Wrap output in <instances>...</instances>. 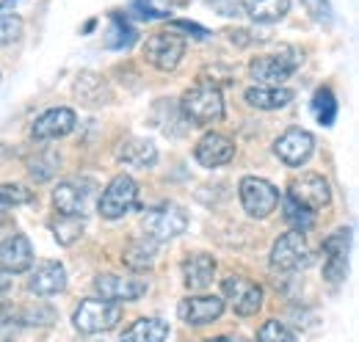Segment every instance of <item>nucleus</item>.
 I'll use <instances>...</instances> for the list:
<instances>
[{"label": "nucleus", "instance_id": "nucleus-1", "mask_svg": "<svg viewBox=\"0 0 359 342\" xmlns=\"http://www.w3.org/2000/svg\"><path fill=\"white\" fill-rule=\"evenodd\" d=\"M182 116L194 125H213L224 119V97L219 91V86L199 83L188 88L180 100Z\"/></svg>", "mask_w": 359, "mask_h": 342}, {"label": "nucleus", "instance_id": "nucleus-2", "mask_svg": "<svg viewBox=\"0 0 359 342\" xmlns=\"http://www.w3.org/2000/svg\"><path fill=\"white\" fill-rule=\"evenodd\" d=\"M53 205L61 215H83L97 205V185L89 177H72L55 185L53 191Z\"/></svg>", "mask_w": 359, "mask_h": 342}, {"label": "nucleus", "instance_id": "nucleus-3", "mask_svg": "<svg viewBox=\"0 0 359 342\" xmlns=\"http://www.w3.org/2000/svg\"><path fill=\"white\" fill-rule=\"evenodd\" d=\"M122 320V306L105 299H86L72 315V323L81 334H105Z\"/></svg>", "mask_w": 359, "mask_h": 342}, {"label": "nucleus", "instance_id": "nucleus-4", "mask_svg": "<svg viewBox=\"0 0 359 342\" xmlns=\"http://www.w3.org/2000/svg\"><path fill=\"white\" fill-rule=\"evenodd\" d=\"M135 207H138V185L130 174H116L97 199V213L108 221H119Z\"/></svg>", "mask_w": 359, "mask_h": 342}, {"label": "nucleus", "instance_id": "nucleus-5", "mask_svg": "<svg viewBox=\"0 0 359 342\" xmlns=\"http://www.w3.org/2000/svg\"><path fill=\"white\" fill-rule=\"evenodd\" d=\"M304 61V53L296 50V47H287L282 53H273V55H260L249 64V75L257 81L260 86H282L293 69Z\"/></svg>", "mask_w": 359, "mask_h": 342}, {"label": "nucleus", "instance_id": "nucleus-6", "mask_svg": "<svg viewBox=\"0 0 359 342\" xmlns=\"http://www.w3.org/2000/svg\"><path fill=\"white\" fill-rule=\"evenodd\" d=\"M313 262V252H310V243L304 238V232H285L273 249H271V268L273 271H282V273H293V271H302Z\"/></svg>", "mask_w": 359, "mask_h": 342}, {"label": "nucleus", "instance_id": "nucleus-7", "mask_svg": "<svg viewBox=\"0 0 359 342\" xmlns=\"http://www.w3.org/2000/svg\"><path fill=\"white\" fill-rule=\"evenodd\" d=\"M141 229H144V238L155 243H166L188 229V213L180 205H161L144 215Z\"/></svg>", "mask_w": 359, "mask_h": 342}, {"label": "nucleus", "instance_id": "nucleus-8", "mask_svg": "<svg viewBox=\"0 0 359 342\" xmlns=\"http://www.w3.org/2000/svg\"><path fill=\"white\" fill-rule=\"evenodd\" d=\"M238 193L249 218H269L279 207V191L263 177H243Z\"/></svg>", "mask_w": 359, "mask_h": 342}, {"label": "nucleus", "instance_id": "nucleus-9", "mask_svg": "<svg viewBox=\"0 0 359 342\" xmlns=\"http://www.w3.org/2000/svg\"><path fill=\"white\" fill-rule=\"evenodd\" d=\"M182 55H185V39H182L180 34H172V31H161V34L149 36L147 44H144V58H147V64H152V67L161 69V72L177 69Z\"/></svg>", "mask_w": 359, "mask_h": 342}, {"label": "nucleus", "instance_id": "nucleus-10", "mask_svg": "<svg viewBox=\"0 0 359 342\" xmlns=\"http://www.w3.org/2000/svg\"><path fill=\"white\" fill-rule=\"evenodd\" d=\"M222 290H224V299L232 306V312L241 317H252L263 309V287L246 276H235V273L226 276Z\"/></svg>", "mask_w": 359, "mask_h": 342}, {"label": "nucleus", "instance_id": "nucleus-11", "mask_svg": "<svg viewBox=\"0 0 359 342\" xmlns=\"http://www.w3.org/2000/svg\"><path fill=\"white\" fill-rule=\"evenodd\" d=\"M348 246H351V229H334L323 240V276L334 287L348 273Z\"/></svg>", "mask_w": 359, "mask_h": 342}, {"label": "nucleus", "instance_id": "nucleus-12", "mask_svg": "<svg viewBox=\"0 0 359 342\" xmlns=\"http://www.w3.org/2000/svg\"><path fill=\"white\" fill-rule=\"evenodd\" d=\"M149 290L147 279L141 276H119V273H100L94 279V293L105 301H138Z\"/></svg>", "mask_w": 359, "mask_h": 342}, {"label": "nucleus", "instance_id": "nucleus-13", "mask_svg": "<svg viewBox=\"0 0 359 342\" xmlns=\"http://www.w3.org/2000/svg\"><path fill=\"white\" fill-rule=\"evenodd\" d=\"M313 149H315L313 132H307V130H302V128H287L276 138V144H273L276 158H279L285 166H290V169L304 166V163L310 160Z\"/></svg>", "mask_w": 359, "mask_h": 342}, {"label": "nucleus", "instance_id": "nucleus-14", "mask_svg": "<svg viewBox=\"0 0 359 342\" xmlns=\"http://www.w3.org/2000/svg\"><path fill=\"white\" fill-rule=\"evenodd\" d=\"M287 199H293L299 207L315 213V210H323L332 202V191H329V182L320 174H302L299 179L290 182Z\"/></svg>", "mask_w": 359, "mask_h": 342}, {"label": "nucleus", "instance_id": "nucleus-15", "mask_svg": "<svg viewBox=\"0 0 359 342\" xmlns=\"http://www.w3.org/2000/svg\"><path fill=\"white\" fill-rule=\"evenodd\" d=\"M180 320H185L188 326H208L216 323L224 315V299L219 296H191L182 299L177 306Z\"/></svg>", "mask_w": 359, "mask_h": 342}, {"label": "nucleus", "instance_id": "nucleus-16", "mask_svg": "<svg viewBox=\"0 0 359 342\" xmlns=\"http://www.w3.org/2000/svg\"><path fill=\"white\" fill-rule=\"evenodd\" d=\"M194 155H196L199 166H205V169H222V166H226L235 158V144L226 135H222V132H205L199 138Z\"/></svg>", "mask_w": 359, "mask_h": 342}, {"label": "nucleus", "instance_id": "nucleus-17", "mask_svg": "<svg viewBox=\"0 0 359 342\" xmlns=\"http://www.w3.org/2000/svg\"><path fill=\"white\" fill-rule=\"evenodd\" d=\"M78 125V116L72 108H50L42 116H36V122L31 125V135L36 141H50V138H64L67 132H72Z\"/></svg>", "mask_w": 359, "mask_h": 342}, {"label": "nucleus", "instance_id": "nucleus-18", "mask_svg": "<svg viewBox=\"0 0 359 342\" xmlns=\"http://www.w3.org/2000/svg\"><path fill=\"white\" fill-rule=\"evenodd\" d=\"M34 265V246L25 235H11L0 243V271L3 273H25Z\"/></svg>", "mask_w": 359, "mask_h": 342}, {"label": "nucleus", "instance_id": "nucleus-19", "mask_svg": "<svg viewBox=\"0 0 359 342\" xmlns=\"http://www.w3.org/2000/svg\"><path fill=\"white\" fill-rule=\"evenodd\" d=\"M28 287L36 296H58V293H64L67 290V271H64V265L53 262V259L39 262L34 268L31 279H28Z\"/></svg>", "mask_w": 359, "mask_h": 342}, {"label": "nucleus", "instance_id": "nucleus-20", "mask_svg": "<svg viewBox=\"0 0 359 342\" xmlns=\"http://www.w3.org/2000/svg\"><path fill=\"white\" fill-rule=\"evenodd\" d=\"M114 155H116L119 163L133 166V169H149V166H155V160H158V149H155V144L147 141V138H135V135L125 138V141H119Z\"/></svg>", "mask_w": 359, "mask_h": 342}, {"label": "nucleus", "instance_id": "nucleus-21", "mask_svg": "<svg viewBox=\"0 0 359 342\" xmlns=\"http://www.w3.org/2000/svg\"><path fill=\"white\" fill-rule=\"evenodd\" d=\"M182 271V282L188 290H205L213 285V276H216V259L210 254H191L182 259L180 265Z\"/></svg>", "mask_w": 359, "mask_h": 342}, {"label": "nucleus", "instance_id": "nucleus-22", "mask_svg": "<svg viewBox=\"0 0 359 342\" xmlns=\"http://www.w3.org/2000/svg\"><path fill=\"white\" fill-rule=\"evenodd\" d=\"M290 100H293V91L285 88V86H255V88L246 91V102L252 108H260V111L285 108Z\"/></svg>", "mask_w": 359, "mask_h": 342}, {"label": "nucleus", "instance_id": "nucleus-23", "mask_svg": "<svg viewBox=\"0 0 359 342\" xmlns=\"http://www.w3.org/2000/svg\"><path fill=\"white\" fill-rule=\"evenodd\" d=\"M155 252H158V243L155 240H149V238H135L128 243V249H125V254H122V262L135 271V273H141V271H149L152 265H155Z\"/></svg>", "mask_w": 359, "mask_h": 342}, {"label": "nucleus", "instance_id": "nucleus-24", "mask_svg": "<svg viewBox=\"0 0 359 342\" xmlns=\"http://www.w3.org/2000/svg\"><path fill=\"white\" fill-rule=\"evenodd\" d=\"M169 323L161 317H141L122 334V342H166Z\"/></svg>", "mask_w": 359, "mask_h": 342}, {"label": "nucleus", "instance_id": "nucleus-25", "mask_svg": "<svg viewBox=\"0 0 359 342\" xmlns=\"http://www.w3.org/2000/svg\"><path fill=\"white\" fill-rule=\"evenodd\" d=\"M243 8L257 22H279L287 14L290 0H243Z\"/></svg>", "mask_w": 359, "mask_h": 342}, {"label": "nucleus", "instance_id": "nucleus-26", "mask_svg": "<svg viewBox=\"0 0 359 342\" xmlns=\"http://www.w3.org/2000/svg\"><path fill=\"white\" fill-rule=\"evenodd\" d=\"M50 229H53V235H55V240H58L61 246H72V243L83 235L86 221H83V218H78V215H61L58 213V218H53V221H50Z\"/></svg>", "mask_w": 359, "mask_h": 342}, {"label": "nucleus", "instance_id": "nucleus-27", "mask_svg": "<svg viewBox=\"0 0 359 342\" xmlns=\"http://www.w3.org/2000/svg\"><path fill=\"white\" fill-rule=\"evenodd\" d=\"M313 114L320 125H326V128L334 125V119H337V100H334L332 88H318V91H315Z\"/></svg>", "mask_w": 359, "mask_h": 342}, {"label": "nucleus", "instance_id": "nucleus-28", "mask_svg": "<svg viewBox=\"0 0 359 342\" xmlns=\"http://www.w3.org/2000/svg\"><path fill=\"white\" fill-rule=\"evenodd\" d=\"M282 202V215H285V221L296 229V232H307L310 226L315 224V213H310V210H304V207H299L293 199H279Z\"/></svg>", "mask_w": 359, "mask_h": 342}, {"label": "nucleus", "instance_id": "nucleus-29", "mask_svg": "<svg viewBox=\"0 0 359 342\" xmlns=\"http://www.w3.org/2000/svg\"><path fill=\"white\" fill-rule=\"evenodd\" d=\"M22 326H25V323H22L20 309L3 303V306H0V342H14V337L20 334Z\"/></svg>", "mask_w": 359, "mask_h": 342}, {"label": "nucleus", "instance_id": "nucleus-30", "mask_svg": "<svg viewBox=\"0 0 359 342\" xmlns=\"http://www.w3.org/2000/svg\"><path fill=\"white\" fill-rule=\"evenodd\" d=\"M34 202V191L25 188V185H0V210H8V207H20V205H28Z\"/></svg>", "mask_w": 359, "mask_h": 342}, {"label": "nucleus", "instance_id": "nucleus-31", "mask_svg": "<svg viewBox=\"0 0 359 342\" xmlns=\"http://www.w3.org/2000/svg\"><path fill=\"white\" fill-rule=\"evenodd\" d=\"M257 342H296V334L279 320H266L257 331Z\"/></svg>", "mask_w": 359, "mask_h": 342}, {"label": "nucleus", "instance_id": "nucleus-32", "mask_svg": "<svg viewBox=\"0 0 359 342\" xmlns=\"http://www.w3.org/2000/svg\"><path fill=\"white\" fill-rule=\"evenodd\" d=\"M133 11L144 20H163L172 14V6H166L163 0H133Z\"/></svg>", "mask_w": 359, "mask_h": 342}, {"label": "nucleus", "instance_id": "nucleus-33", "mask_svg": "<svg viewBox=\"0 0 359 342\" xmlns=\"http://www.w3.org/2000/svg\"><path fill=\"white\" fill-rule=\"evenodd\" d=\"M114 25H111V34L114 36H108V47H130L135 42V31L119 17V14H114V20H111Z\"/></svg>", "mask_w": 359, "mask_h": 342}, {"label": "nucleus", "instance_id": "nucleus-34", "mask_svg": "<svg viewBox=\"0 0 359 342\" xmlns=\"http://www.w3.org/2000/svg\"><path fill=\"white\" fill-rule=\"evenodd\" d=\"M22 36V20L14 14H0V44H11Z\"/></svg>", "mask_w": 359, "mask_h": 342}, {"label": "nucleus", "instance_id": "nucleus-35", "mask_svg": "<svg viewBox=\"0 0 359 342\" xmlns=\"http://www.w3.org/2000/svg\"><path fill=\"white\" fill-rule=\"evenodd\" d=\"M55 171H58V158H55V155H39V158L31 160V174H34L39 182H42V179H50Z\"/></svg>", "mask_w": 359, "mask_h": 342}, {"label": "nucleus", "instance_id": "nucleus-36", "mask_svg": "<svg viewBox=\"0 0 359 342\" xmlns=\"http://www.w3.org/2000/svg\"><path fill=\"white\" fill-rule=\"evenodd\" d=\"M302 3L307 6V11L313 14V20H318V22H329L332 20V8H329L326 0H302Z\"/></svg>", "mask_w": 359, "mask_h": 342}, {"label": "nucleus", "instance_id": "nucleus-37", "mask_svg": "<svg viewBox=\"0 0 359 342\" xmlns=\"http://www.w3.org/2000/svg\"><path fill=\"white\" fill-rule=\"evenodd\" d=\"M172 25H175V28H180V31H191L196 39H205V36H208V31H205L202 25H196V22H188V20H175Z\"/></svg>", "mask_w": 359, "mask_h": 342}, {"label": "nucleus", "instance_id": "nucleus-38", "mask_svg": "<svg viewBox=\"0 0 359 342\" xmlns=\"http://www.w3.org/2000/svg\"><path fill=\"white\" fill-rule=\"evenodd\" d=\"M17 3H22V0H0V14H6V11H11Z\"/></svg>", "mask_w": 359, "mask_h": 342}, {"label": "nucleus", "instance_id": "nucleus-39", "mask_svg": "<svg viewBox=\"0 0 359 342\" xmlns=\"http://www.w3.org/2000/svg\"><path fill=\"white\" fill-rule=\"evenodd\" d=\"M8 285H11V282H8V276H6L3 271H0V296H3L6 290H8Z\"/></svg>", "mask_w": 359, "mask_h": 342}, {"label": "nucleus", "instance_id": "nucleus-40", "mask_svg": "<svg viewBox=\"0 0 359 342\" xmlns=\"http://www.w3.org/2000/svg\"><path fill=\"white\" fill-rule=\"evenodd\" d=\"M205 342H246L243 337H213V340H205Z\"/></svg>", "mask_w": 359, "mask_h": 342}, {"label": "nucleus", "instance_id": "nucleus-41", "mask_svg": "<svg viewBox=\"0 0 359 342\" xmlns=\"http://www.w3.org/2000/svg\"><path fill=\"white\" fill-rule=\"evenodd\" d=\"M210 3H219V0H210Z\"/></svg>", "mask_w": 359, "mask_h": 342}]
</instances>
